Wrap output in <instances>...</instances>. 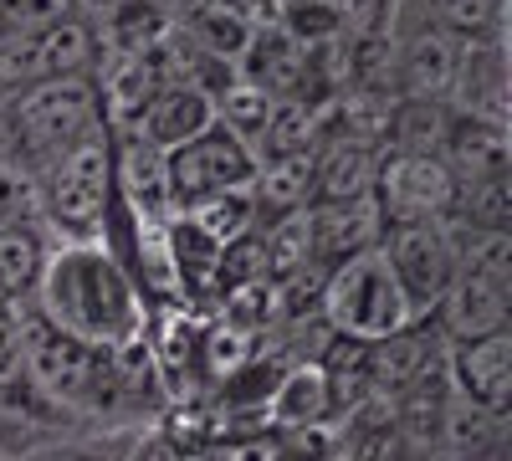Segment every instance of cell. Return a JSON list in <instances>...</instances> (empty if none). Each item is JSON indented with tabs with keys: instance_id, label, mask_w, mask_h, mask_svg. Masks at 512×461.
<instances>
[{
	"instance_id": "17",
	"label": "cell",
	"mask_w": 512,
	"mask_h": 461,
	"mask_svg": "<svg viewBox=\"0 0 512 461\" xmlns=\"http://www.w3.org/2000/svg\"><path fill=\"white\" fill-rule=\"evenodd\" d=\"M236 72L246 77V82H256L262 93H272L277 103H297L308 93V57H303V47L287 36V31H256L251 36V47H246V57L236 62Z\"/></svg>"
},
{
	"instance_id": "25",
	"label": "cell",
	"mask_w": 512,
	"mask_h": 461,
	"mask_svg": "<svg viewBox=\"0 0 512 461\" xmlns=\"http://www.w3.org/2000/svg\"><path fill=\"white\" fill-rule=\"evenodd\" d=\"M52 236L41 226H0V303H31Z\"/></svg>"
},
{
	"instance_id": "21",
	"label": "cell",
	"mask_w": 512,
	"mask_h": 461,
	"mask_svg": "<svg viewBox=\"0 0 512 461\" xmlns=\"http://www.w3.org/2000/svg\"><path fill=\"white\" fill-rule=\"evenodd\" d=\"M93 26H98V47L149 57L159 41L175 31V11L144 6V0H113V6H103V11L93 16Z\"/></svg>"
},
{
	"instance_id": "15",
	"label": "cell",
	"mask_w": 512,
	"mask_h": 461,
	"mask_svg": "<svg viewBox=\"0 0 512 461\" xmlns=\"http://www.w3.org/2000/svg\"><path fill=\"white\" fill-rule=\"evenodd\" d=\"M210 123H216V108H210V93L205 88H190V82H159L154 98L144 103L139 123L128 134L144 139L159 154H169V149L190 144L195 134H205Z\"/></svg>"
},
{
	"instance_id": "42",
	"label": "cell",
	"mask_w": 512,
	"mask_h": 461,
	"mask_svg": "<svg viewBox=\"0 0 512 461\" xmlns=\"http://www.w3.org/2000/svg\"><path fill=\"white\" fill-rule=\"evenodd\" d=\"M318 6H333V0H318Z\"/></svg>"
},
{
	"instance_id": "14",
	"label": "cell",
	"mask_w": 512,
	"mask_h": 461,
	"mask_svg": "<svg viewBox=\"0 0 512 461\" xmlns=\"http://www.w3.org/2000/svg\"><path fill=\"white\" fill-rule=\"evenodd\" d=\"M446 359V333L436 328V318H420L415 328L405 333H390L364 349V364H369V385L374 395L395 400L400 390H410L425 369H436Z\"/></svg>"
},
{
	"instance_id": "18",
	"label": "cell",
	"mask_w": 512,
	"mask_h": 461,
	"mask_svg": "<svg viewBox=\"0 0 512 461\" xmlns=\"http://www.w3.org/2000/svg\"><path fill=\"white\" fill-rule=\"evenodd\" d=\"M379 154H384L379 144L323 139L313 149V205L318 200H359V195H374Z\"/></svg>"
},
{
	"instance_id": "23",
	"label": "cell",
	"mask_w": 512,
	"mask_h": 461,
	"mask_svg": "<svg viewBox=\"0 0 512 461\" xmlns=\"http://www.w3.org/2000/svg\"><path fill=\"white\" fill-rule=\"evenodd\" d=\"M200 374H205V390L226 385L236 369H246L256 354H262V333H251L221 313H200Z\"/></svg>"
},
{
	"instance_id": "33",
	"label": "cell",
	"mask_w": 512,
	"mask_h": 461,
	"mask_svg": "<svg viewBox=\"0 0 512 461\" xmlns=\"http://www.w3.org/2000/svg\"><path fill=\"white\" fill-rule=\"evenodd\" d=\"M277 31H287L303 52H308V47H323V41H333V36H344V26H338V11H333V6H318V0H287Z\"/></svg>"
},
{
	"instance_id": "9",
	"label": "cell",
	"mask_w": 512,
	"mask_h": 461,
	"mask_svg": "<svg viewBox=\"0 0 512 461\" xmlns=\"http://www.w3.org/2000/svg\"><path fill=\"white\" fill-rule=\"evenodd\" d=\"M169 195H175V211L190 200H205L216 190H241L256 180V149H246L231 129L210 123L205 134H195L190 144L169 149Z\"/></svg>"
},
{
	"instance_id": "10",
	"label": "cell",
	"mask_w": 512,
	"mask_h": 461,
	"mask_svg": "<svg viewBox=\"0 0 512 461\" xmlns=\"http://www.w3.org/2000/svg\"><path fill=\"white\" fill-rule=\"evenodd\" d=\"M461 52L466 41L451 36L446 26L415 16L410 26H395V93L405 98H436L451 103L456 72H461Z\"/></svg>"
},
{
	"instance_id": "1",
	"label": "cell",
	"mask_w": 512,
	"mask_h": 461,
	"mask_svg": "<svg viewBox=\"0 0 512 461\" xmlns=\"http://www.w3.org/2000/svg\"><path fill=\"white\" fill-rule=\"evenodd\" d=\"M31 308L93 349L134 344L149 323V308L113 241H52Z\"/></svg>"
},
{
	"instance_id": "32",
	"label": "cell",
	"mask_w": 512,
	"mask_h": 461,
	"mask_svg": "<svg viewBox=\"0 0 512 461\" xmlns=\"http://www.w3.org/2000/svg\"><path fill=\"white\" fill-rule=\"evenodd\" d=\"M251 277H272L262 226L246 231V236H236V241H226L221 257H216V292H221V287H236V282H251Z\"/></svg>"
},
{
	"instance_id": "7",
	"label": "cell",
	"mask_w": 512,
	"mask_h": 461,
	"mask_svg": "<svg viewBox=\"0 0 512 461\" xmlns=\"http://www.w3.org/2000/svg\"><path fill=\"white\" fill-rule=\"evenodd\" d=\"M98 62V26L88 6H72L67 16L36 26L16 41H0V98L21 93L31 82H52V77H77L93 72Z\"/></svg>"
},
{
	"instance_id": "19",
	"label": "cell",
	"mask_w": 512,
	"mask_h": 461,
	"mask_svg": "<svg viewBox=\"0 0 512 461\" xmlns=\"http://www.w3.org/2000/svg\"><path fill=\"white\" fill-rule=\"evenodd\" d=\"M441 159L451 164L456 180H507V129L487 118L451 113Z\"/></svg>"
},
{
	"instance_id": "36",
	"label": "cell",
	"mask_w": 512,
	"mask_h": 461,
	"mask_svg": "<svg viewBox=\"0 0 512 461\" xmlns=\"http://www.w3.org/2000/svg\"><path fill=\"white\" fill-rule=\"evenodd\" d=\"M216 6H226L231 16H241L251 31H272L282 21V6L287 0H216Z\"/></svg>"
},
{
	"instance_id": "26",
	"label": "cell",
	"mask_w": 512,
	"mask_h": 461,
	"mask_svg": "<svg viewBox=\"0 0 512 461\" xmlns=\"http://www.w3.org/2000/svg\"><path fill=\"white\" fill-rule=\"evenodd\" d=\"M210 108H216L221 129H231L246 149H256V144H262V134H267V123H272V113H277V98L262 93L256 82H246V77L236 72L231 82H221V88H216Z\"/></svg>"
},
{
	"instance_id": "4",
	"label": "cell",
	"mask_w": 512,
	"mask_h": 461,
	"mask_svg": "<svg viewBox=\"0 0 512 461\" xmlns=\"http://www.w3.org/2000/svg\"><path fill=\"white\" fill-rule=\"evenodd\" d=\"M318 313H323V323L338 333V339H359V344H379V339L405 333V328H415L425 318L405 298V287L395 282V272L384 267L379 246L359 251V257L338 262L328 272Z\"/></svg>"
},
{
	"instance_id": "16",
	"label": "cell",
	"mask_w": 512,
	"mask_h": 461,
	"mask_svg": "<svg viewBox=\"0 0 512 461\" xmlns=\"http://www.w3.org/2000/svg\"><path fill=\"white\" fill-rule=\"evenodd\" d=\"M333 421V385H328V369L323 359H292L282 364L272 400H267V431L287 436V431H308Z\"/></svg>"
},
{
	"instance_id": "13",
	"label": "cell",
	"mask_w": 512,
	"mask_h": 461,
	"mask_svg": "<svg viewBox=\"0 0 512 461\" xmlns=\"http://www.w3.org/2000/svg\"><path fill=\"white\" fill-rule=\"evenodd\" d=\"M507 108H512V77H507V36L492 41H466L461 72L451 88V113L466 118H487L507 129Z\"/></svg>"
},
{
	"instance_id": "11",
	"label": "cell",
	"mask_w": 512,
	"mask_h": 461,
	"mask_svg": "<svg viewBox=\"0 0 512 461\" xmlns=\"http://www.w3.org/2000/svg\"><path fill=\"white\" fill-rule=\"evenodd\" d=\"M446 380L451 390L492 415L512 405V333H482V339H451L446 344Z\"/></svg>"
},
{
	"instance_id": "41",
	"label": "cell",
	"mask_w": 512,
	"mask_h": 461,
	"mask_svg": "<svg viewBox=\"0 0 512 461\" xmlns=\"http://www.w3.org/2000/svg\"><path fill=\"white\" fill-rule=\"evenodd\" d=\"M0 461H11V451H6V446H0Z\"/></svg>"
},
{
	"instance_id": "28",
	"label": "cell",
	"mask_w": 512,
	"mask_h": 461,
	"mask_svg": "<svg viewBox=\"0 0 512 461\" xmlns=\"http://www.w3.org/2000/svg\"><path fill=\"white\" fill-rule=\"evenodd\" d=\"M210 313H221L251 333H277V323H287V308H282V287L277 277H251V282H236V287H221Z\"/></svg>"
},
{
	"instance_id": "8",
	"label": "cell",
	"mask_w": 512,
	"mask_h": 461,
	"mask_svg": "<svg viewBox=\"0 0 512 461\" xmlns=\"http://www.w3.org/2000/svg\"><path fill=\"white\" fill-rule=\"evenodd\" d=\"M451 200H456V175L441 154H395V149L379 154L374 205H379L384 226L446 216Z\"/></svg>"
},
{
	"instance_id": "29",
	"label": "cell",
	"mask_w": 512,
	"mask_h": 461,
	"mask_svg": "<svg viewBox=\"0 0 512 461\" xmlns=\"http://www.w3.org/2000/svg\"><path fill=\"white\" fill-rule=\"evenodd\" d=\"M175 21H180V31L195 41L205 57H216V62H226V67H236V62L246 57L251 36H256V31H251L241 16H231L226 6H200V11L175 16Z\"/></svg>"
},
{
	"instance_id": "34",
	"label": "cell",
	"mask_w": 512,
	"mask_h": 461,
	"mask_svg": "<svg viewBox=\"0 0 512 461\" xmlns=\"http://www.w3.org/2000/svg\"><path fill=\"white\" fill-rule=\"evenodd\" d=\"M410 0H333L344 36H395Z\"/></svg>"
},
{
	"instance_id": "30",
	"label": "cell",
	"mask_w": 512,
	"mask_h": 461,
	"mask_svg": "<svg viewBox=\"0 0 512 461\" xmlns=\"http://www.w3.org/2000/svg\"><path fill=\"white\" fill-rule=\"evenodd\" d=\"M425 21L446 26L461 41H492L502 36V16H507V0H415Z\"/></svg>"
},
{
	"instance_id": "3",
	"label": "cell",
	"mask_w": 512,
	"mask_h": 461,
	"mask_svg": "<svg viewBox=\"0 0 512 461\" xmlns=\"http://www.w3.org/2000/svg\"><path fill=\"white\" fill-rule=\"evenodd\" d=\"M98 129H108V123H103L93 72L31 82V88L0 98V149L31 164V170H41L47 159H57L62 149L82 144Z\"/></svg>"
},
{
	"instance_id": "38",
	"label": "cell",
	"mask_w": 512,
	"mask_h": 461,
	"mask_svg": "<svg viewBox=\"0 0 512 461\" xmlns=\"http://www.w3.org/2000/svg\"><path fill=\"white\" fill-rule=\"evenodd\" d=\"M200 6H216V0H175V16H190V11H200Z\"/></svg>"
},
{
	"instance_id": "27",
	"label": "cell",
	"mask_w": 512,
	"mask_h": 461,
	"mask_svg": "<svg viewBox=\"0 0 512 461\" xmlns=\"http://www.w3.org/2000/svg\"><path fill=\"white\" fill-rule=\"evenodd\" d=\"M180 216H190L216 246H226V241H236V236H246V231L262 226V211H256L251 185H241V190H216V195H205V200H190V205H180Z\"/></svg>"
},
{
	"instance_id": "37",
	"label": "cell",
	"mask_w": 512,
	"mask_h": 461,
	"mask_svg": "<svg viewBox=\"0 0 512 461\" xmlns=\"http://www.w3.org/2000/svg\"><path fill=\"white\" fill-rule=\"evenodd\" d=\"M128 461H185V451L169 441L159 426H144L139 441H134V451H128Z\"/></svg>"
},
{
	"instance_id": "5",
	"label": "cell",
	"mask_w": 512,
	"mask_h": 461,
	"mask_svg": "<svg viewBox=\"0 0 512 461\" xmlns=\"http://www.w3.org/2000/svg\"><path fill=\"white\" fill-rule=\"evenodd\" d=\"M466 236L446 221V216H431V221H395L384 226L379 236V257L384 267L395 272V282L405 287V298L415 303V313L431 318L436 303L446 298L451 277L461 272L466 262Z\"/></svg>"
},
{
	"instance_id": "20",
	"label": "cell",
	"mask_w": 512,
	"mask_h": 461,
	"mask_svg": "<svg viewBox=\"0 0 512 461\" xmlns=\"http://www.w3.org/2000/svg\"><path fill=\"white\" fill-rule=\"evenodd\" d=\"M144 426H62L47 431L41 441L21 446L11 461H128Z\"/></svg>"
},
{
	"instance_id": "31",
	"label": "cell",
	"mask_w": 512,
	"mask_h": 461,
	"mask_svg": "<svg viewBox=\"0 0 512 461\" xmlns=\"http://www.w3.org/2000/svg\"><path fill=\"white\" fill-rule=\"evenodd\" d=\"M0 226H41L36 170L0 149Z\"/></svg>"
},
{
	"instance_id": "40",
	"label": "cell",
	"mask_w": 512,
	"mask_h": 461,
	"mask_svg": "<svg viewBox=\"0 0 512 461\" xmlns=\"http://www.w3.org/2000/svg\"><path fill=\"white\" fill-rule=\"evenodd\" d=\"M144 6H159V11H175V0H144Z\"/></svg>"
},
{
	"instance_id": "22",
	"label": "cell",
	"mask_w": 512,
	"mask_h": 461,
	"mask_svg": "<svg viewBox=\"0 0 512 461\" xmlns=\"http://www.w3.org/2000/svg\"><path fill=\"white\" fill-rule=\"evenodd\" d=\"M256 211L262 221L292 216V211H308L313 205V154H282V159H256Z\"/></svg>"
},
{
	"instance_id": "35",
	"label": "cell",
	"mask_w": 512,
	"mask_h": 461,
	"mask_svg": "<svg viewBox=\"0 0 512 461\" xmlns=\"http://www.w3.org/2000/svg\"><path fill=\"white\" fill-rule=\"evenodd\" d=\"M77 0H0V41H16L36 26H47L57 16H67Z\"/></svg>"
},
{
	"instance_id": "43",
	"label": "cell",
	"mask_w": 512,
	"mask_h": 461,
	"mask_svg": "<svg viewBox=\"0 0 512 461\" xmlns=\"http://www.w3.org/2000/svg\"><path fill=\"white\" fill-rule=\"evenodd\" d=\"M287 461H292V456H287Z\"/></svg>"
},
{
	"instance_id": "39",
	"label": "cell",
	"mask_w": 512,
	"mask_h": 461,
	"mask_svg": "<svg viewBox=\"0 0 512 461\" xmlns=\"http://www.w3.org/2000/svg\"><path fill=\"white\" fill-rule=\"evenodd\" d=\"M77 6H88V11H103V6H113V0H77Z\"/></svg>"
},
{
	"instance_id": "6",
	"label": "cell",
	"mask_w": 512,
	"mask_h": 461,
	"mask_svg": "<svg viewBox=\"0 0 512 461\" xmlns=\"http://www.w3.org/2000/svg\"><path fill=\"white\" fill-rule=\"evenodd\" d=\"M512 308V267H507V236L477 241L466 251L461 272L451 277L446 298L436 303V328L451 339H482V333H502Z\"/></svg>"
},
{
	"instance_id": "24",
	"label": "cell",
	"mask_w": 512,
	"mask_h": 461,
	"mask_svg": "<svg viewBox=\"0 0 512 461\" xmlns=\"http://www.w3.org/2000/svg\"><path fill=\"white\" fill-rule=\"evenodd\" d=\"M446 123H451V103L395 93L390 123H384V149H395V154H441Z\"/></svg>"
},
{
	"instance_id": "2",
	"label": "cell",
	"mask_w": 512,
	"mask_h": 461,
	"mask_svg": "<svg viewBox=\"0 0 512 461\" xmlns=\"http://www.w3.org/2000/svg\"><path fill=\"white\" fill-rule=\"evenodd\" d=\"M41 231L57 241H108L118 216V175H113V134L98 129L82 144L62 149L36 170Z\"/></svg>"
},
{
	"instance_id": "12",
	"label": "cell",
	"mask_w": 512,
	"mask_h": 461,
	"mask_svg": "<svg viewBox=\"0 0 512 461\" xmlns=\"http://www.w3.org/2000/svg\"><path fill=\"white\" fill-rule=\"evenodd\" d=\"M308 246H313V262L323 272H333L338 262L359 257V251L379 246L384 236V216L374 195H359V200H318L308 205Z\"/></svg>"
}]
</instances>
